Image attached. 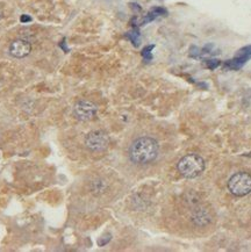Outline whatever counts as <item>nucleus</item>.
Returning <instances> with one entry per match:
<instances>
[{
	"instance_id": "f8f14e48",
	"label": "nucleus",
	"mask_w": 251,
	"mask_h": 252,
	"mask_svg": "<svg viewBox=\"0 0 251 252\" xmlns=\"http://www.w3.org/2000/svg\"><path fill=\"white\" fill-rule=\"evenodd\" d=\"M203 64H205L206 68H208L209 70H214V69L220 67L221 62L216 58H211V59H206V61L203 62Z\"/></svg>"
},
{
	"instance_id": "0eeeda50",
	"label": "nucleus",
	"mask_w": 251,
	"mask_h": 252,
	"mask_svg": "<svg viewBox=\"0 0 251 252\" xmlns=\"http://www.w3.org/2000/svg\"><path fill=\"white\" fill-rule=\"evenodd\" d=\"M31 46L28 41L15 40L9 46V53L15 58H24L30 53Z\"/></svg>"
},
{
	"instance_id": "ddd939ff",
	"label": "nucleus",
	"mask_w": 251,
	"mask_h": 252,
	"mask_svg": "<svg viewBox=\"0 0 251 252\" xmlns=\"http://www.w3.org/2000/svg\"><path fill=\"white\" fill-rule=\"evenodd\" d=\"M188 55H190L191 58H199L201 56V51L200 49L196 46H192L190 48V51H188Z\"/></svg>"
},
{
	"instance_id": "9b49d317",
	"label": "nucleus",
	"mask_w": 251,
	"mask_h": 252,
	"mask_svg": "<svg viewBox=\"0 0 251 252\" xmlns=\"http://www.w3.org/2000/svg\"><path fill=\"white\" fill-rule=\"evenodd\" d=\"M155 48V46L151 45V46H147L146 48L142 49V51H141V55H142V57L144 58V61H151L152 59V55H151V51L152 49Z\"/></svg>"
},
{
	"instance_id": "2eb2a0df",
	"label": "nucleus",
	"mask_w": 251,
	"mask_h": 252,
	"mask_svg": "<svg viewBox=\"0 0 251 252\" xmlns=\"http://www.w3.org/2000/svg\"><path fill=\"white\" fill-rule=\"evenodd\" d=\"M30 20V17H27V15H23V17H21V23H28V21Z\"/></svg>"
},
{
	"instance_id": "1a4fd4ad",
	"label": "nucleus",
	"mask_w": 251,
	"mask_h": 252,
	"mask_svg": "<svg viewBox=\"0 0 251 252\" xmlns=\"http://www.w3.org/2000/svg\"><path fill=\"white\" fill-rule=\"evenodd\" d=\"M192 220L194 222V225L197 226H205L211 221V216H209V214L207 210L205 209H198L197 212L193 213V216H192Z\"/></svg>"
},
{
	"instance_id": "4468645a",
	"label": "nucleus",
	"mask_w": 251,
	"mask_h": 252,
	"mask_svg": "<svg viewBox=\"0 0 251 252\" xmlns=\"http://www.w3.org/2000/svg\"><path fill=\"white\" fill-rule=\"evenodd\" d=\"M213 48H214V46L211 45V43H209V45H206L202 48V50H201V55H206V53H211Z\"/></svg>"
},
{
	"instance_id": "20e7f679",
	"label": "nucleus",
	"mask_w": 251,
	"mask_h": 252,
	"mask_svg": "<svg viewBox=\"0 0 251 252\" xmlns=\"http://www.w3.org/2000/svg\"><path fill=\"white\" fill-rule=\"evenodd\" d=\"M108 144V135L101 130L91 131L85 137V146L92 152H102L107 149Z\"/></svg>"
},
{
	"instance_id": "423d86ee",
	"label": "nucleus",
	"mask_w": 251,
	"mask_h": 252,
	"mask_svg": "<svg viewBox=\"0 0 251 252\" xmlns=\"http://www.w3.org/2000/svg\"><path fill=\"white\" fill-rule=\"evenodd\" d=\"M98 111V107L96 103L83 100V101L77 102L74 107V115L75 118L79 121H89L93 119Z\"/></svg>"
},
{
	"instance_id": "f03ea898",
	"label": "nucleus",
	"mask_w": 251,
	"mask_h": 252,
	"mask_svg": "<svg viewBox=\"0 0 251 252\" xmlns=\"http://www.w3.org/2000/svg\"><path fill=\"white\" fill-rule=\"evenodd\" d=\"M178 172L186 179H193L200 176L205 170V160L197 153L184 156L177 165Z\"/></svg>"
},
{
	"instance_id": "f257e3e1",
	"label": "nucleus",
	"mask_w": 251,
	"mask_h": 252,
	"mask_svg": "<svg viewBox=\"0 0 251 252\" xmlns=\"http://www.w3.org/2000/svg\"><path fill=\"white\" fill-rule=\"evenodd\" d=\"M159 147L156 140L151 137L143 136L135 140L129 148V157L135 164H149L157 158Z\"/></svg>"
},
{
	"instance_id": "dca6fc26",
	"label": "nucleus",
	"mask_w": 251,
	"mask_h": 252,
	"mask_svg": "<svg viewBox=\"0 0 251 252\" xmlns=\"http://www.w3.org/2000/svg\"><path fill=\"white\" fill-rule=\"evenodd\" d=\"M1 18H2V11L0 9V19H1Z\"/></svg>"
},
{
	"instance_id": "6e6552de",
	"label": "nucleus",
	"mask_w": 251,
	"mask_h": 252,
	"mask_svg": "<svg viewBox=\"0 0 251 252\" xmlns=\"http://www.w3.org/2000/svg\"><path fill=\"white\" fill-rule=\"evenodd\" d=\"M168 14V11H166L165 8L163 7H152L151 9H150V12L148 14L146 15V17L143 18L142 23H141L140 25H147L149 23H151V21L155 20V19H157L158 17H164V15Z\"/></svg>"
},
{
	"instance_id": "39448f33",
	"label": "nucleus",
	"mask_w": 251,
	"mask_h": 252,
	"mask_svg": "<svg viewBox=\"0 0 251 252\" xmlns=\"http://www.w3.org/2000/svg\"><path fill=\"white\" fill-rule=\"evenodd\" d=\"M251 59V45L246 46L243 48H241L236 52V55L234 56V58L228 59L224 63V68L226 70H240L241 68H243Z\"/></svg>"
},
{
	"instance_id": "7ed1b4c3",
	"label": "nucleus",
	"mask_w": 251,
	"mask_h": 252,
	"mask_svg": "<svg viewBox=\"0 0 251 252\" xmlns=\"http://www.w3.org/2000/svg\"><path fill=\"white\" fill-rule=\"evenodd\" d=\"M228 190L236 197H246L251 193V175L248 172H237L228 181Z\"/></svg>"
},
{
	"instance_id": "9d476101",
	"label": "nucleus",
	"mask_w": 251,
	"mask_h": 252,
	"mask_svg": "<svg viewBox=\"0 0 251 252\" xmlns=\"http://www.w3.org/2000/svg\"><path fill=\"white\" fill-rule=\"evenodd\" d=\"M127 36L129 37L130 42L133 43L135 47H139L140 45V31L137 28H134V29H131L129 33L127 34Z\"/></svg>"
}]
</instances>
